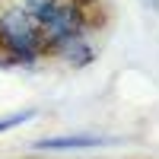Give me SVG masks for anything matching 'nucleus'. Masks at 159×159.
I'll list each match as a JSON object with an SVG mask.
<instances>
[{
	"instance_id": "f257e3e1",
	"label": "nucleus",
	"mask_w": 159,
	"mask_h": 159,
	"mask_svg": "<svg viewBox=\"0 0 159 159\" xmlns=\"http://www.w3.org/2000/svg\"><path fill=\"white\" fill-rule=\"evenodd\" d=\"M99 137H86V134H73V137H48L38 140L35 150H86V147H99Z\"/></svg>"
},
{
	"instance_id": "f03ea898",
	"label": "nucleus",
	"mask_w": 159,
	"mask_h": 159,
	"mask_svg": "<svg viewBox=\"0 0 159 159\" xmlns=\"http://www.w3.org/2000/svg\"><path fill=\"white\" fill-rule=\"evenodd\" d=\"M61 51L67 54V61L73 64V67H83V64H89V57H92V54H89V48L80 42V38H67V42L61 45Z\"/></svg>"
},
{
	"instance_id": "7ed1b4c3",
	"label": "nucleus",
	"mask_w": 159,
	"mask_h": 159,
	"mask_svg": "<svg viewBox=\"0 0 159 159\" xmlns=\"http://www.w3.org/2000/svg\"><path fill=\"white\" fill-rule=\"evenodd\" d=\"M29 118H35V108H25V111H16V115L3 118V121H0V130H10V127L22 124V121H29Z\"/></svg>"
}]
</instances>
